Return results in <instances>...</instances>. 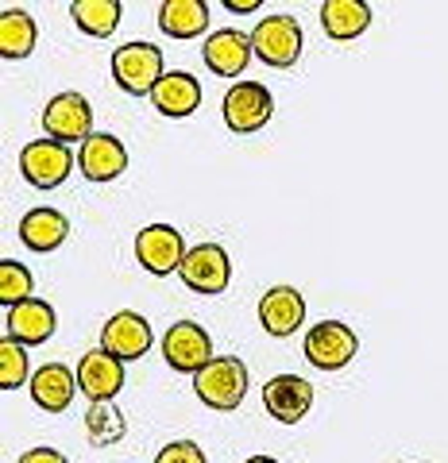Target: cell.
I'll return each mask as SVG.
<instances>
[{"label":"cell","mask_w":448,"mask_h":463,"mask_svg":"<svg viewBox=\"0 0 448 463\" xmlns=\"http://www.w3.org/2000/svg\"><path fill=\"white\" fill-rule=\"evenodd\" d=\"M43 132L47 139L59 143H74V139H90L93 136V109L81 93H59L43 109Z\"/></svg>","instance_id":"8"},{"label":"cell","mask_w":448,"mask_h":463,"mask_svg":"<svg viewBox=\"0 0 448 463\" xmlns=\"http://www.w3.org/2000/svg\"><path fill=\"white\" fill-rule=\"evenodd\" d=\"M151 105L163 112V116H190L201 109V85L194 74H186V70H170V74L155 85L151 93Z\"/></svg>","instance_id":"19"},{"label":"cell","mask_w":448,"mask_h":463,"mask_svg":"<svg viewBox=\"0 0 448 463\" xmlns=\"http://www.w3.org/2000/svg\"><path fill=\"white\" fill-rule=\"evenodd\" d=\"M178 274L194 294H224L228 279H233V263H228V251L221 243H197L186 251Z\"/></svg>","instance_id":"6"},{"label":"cell","mask_w":448,"mask_h":463,"mask_svg":"<svg viewBox=\"0 0 448 463\" xmlns=\"http://www.w3.org/2000/svg\"><path fill=\"white\" fill-rule=\"evenodd\" d=\"M78 170L90 182H112V178H120V174L128 170L124 143L117 136H109V132H93L90 139L81 143V151H78Z\"/></svg>","instance_id":"14"},{"label":"cell","mask_w":448,"mask_h":463,"mask_svg":"<svg viewBox=\"0 0 448 463\" xmlns=\"http://www.w3.org/2000/svg\"><path fill=\"white\" fill-rule=\"evenodd\" d=\"M112 78L124 93L132 97H151L155 85L163 81V51L151 43H124L112 51Z\"/></svg>","instance_id":"2"},{"label":"cell","mask_w":448,"mask_h":463,"mask_svg":"<svg viewBox=\"0 0 448 463\" xmlns=\"http://www.w3.org/2000/svg\"><path fill=\"white\" fill-rule=\"evenodd\" d=\"M20 463H70L59 448H32V452H24Z\"/></svg>","instance_id":"29"},{"label":"cell","mask_w":448,"mask_h":463,"mask_svg":"<svg viewBox=\"0 0 448 463\" xmlns=\"http://www.w3.org/2000/svg\"><path fill=\"white\" fill-rule=\"evenodd\" d=\"M66 236H70V221L59 213V209H32L20 221V240H24V248H32V251H39V255H47V251H54V248H62L66 243Z\"/></svg>","instance_id":"20"},{"label":"cell","mask_w":448,"mask_h":463,"mask_svg":"<svg viewBox=\"0 0 448 463\" xmlns=\"http://www.w3.org/2000/svg\"><path fill=\"white\" fill-rule=\"evenodd\" d=\"M301 321H306V298L294 286H271L259 298V325H263L267 336H294Z\"/></svg>","instance_id":"12"},{"label":"cell","mask_w":448,"mask_h":463,"mask_svg":"<svg viewBox=\"0 0 448 463\" xmlns=\"http://www.w3.org/2000/svg\"><path fill=\"white\" fill-rule=\"evenodd\" d=\"M100 347H105L109 355H117V359H139V355H148V347H151V325L143 321L139 313L124 309V313L112 317L105 328H100Z\"/></svg>","instance_id":"16"},{"label":"cell","mask_w":448,"mask_h":463,"mask_svg":"<svg viewBox=\"0 0 448 463\" xmlns=\"http://www.w3.org/2000/svg\"><path fill=\"white\" fill-rule=\"evenodd\" d=\"M5 328H8V336L16 340V344L32 347V344H47L54 336V328H59V317H54V309L43 298H27V301H20V306L8 309Z\"/></svg>","instance_id":"15"},{"label":"cell","mask_w":448,"mask_h":463,"mask_svg":"<svg viewBox=\"0 0 448 463\" xmlns=\"http://www.w3.org/2000/svg\"><path fill=\"white\" fill-rule=\"evenodd\" d=\"M252 51L259 54V62H267L274 70L294 66L298 54H301V24L294 16L259 20V27L252 32Z\"/></svg>","instance_id":"4"},{"label":"cell","mask_w":448,"mask_h":463,"mask_svg":"<svg viewBox=\"0 0 448 463\" xmlns=\"http://www.w3.org/2000/svg\"><path fill=\"white\" fill-rule=\"evenodd\" d=\"M74 170V155L59 139H32L20 151V174L35 190H59Z\"/></svg>","instance_id":"3"},{"label":"cell","mask_w":448,"mask_h":463,"mask_svg":"<svg viewBox=\"0 0 448 463\" xmlns=\"http://www.w3.org/2000/svg\"><path fill=\"white\" fill-rule=\"evenodd\" d=\"M243 463H279V459H271V456H252V459H243Z\"/></svg>","instance_id":"31"},{"label":"cell","mask_w":448,"mask_h":463,"mask_svg":"<svg viewBox=\"0 0 448 463\" xmlns=\"http://www.w3.org/2000/svg\"><path fill=\"white\" fill-rule=\"evenodd\" d=\"M70 16H74V24L85 35L109 39L120 24V5L117 0H74V5H70Z\"/></svg>","instance_id":"24"},{"label":"cell","mask_w":448,"mask_h":463,"mask_svg":"<svg viewBox=\"0 0 448 463\" xmlns=\"http://www.w3.org/2000/svg\"><path fill=\"white\" fill-rule=\"evenodd\" d=\"M201 54H205V66L213 70L216 78H240L243 70H248L255 51H252V35L216 32V35H209L205 47H201Z\"/></svg>","instance_id":"17"},{"label":"cell","mask_w":448,"mask_h":463,"mask_svg":"<svg viewBox=\"0 0 448 463\" xmlns=\"http://www.w3.org/2000/svg\"><path fill=\"white\" fill-rule=\"evenodd\" d=\"M224 5L233 8V12H255V8H259V0H224Z\"/></svg>","instance_id":"30"},{"label":"cell","mask_w":448,"mask_h":463,"mask_svg":"<svg viewBox=\"0 0 448 463\" xmlns=\"http://www.w3.org/2000/svg\"><path fill=\"white\" fill-rule=\"evenodd\" d=\"M158 27L170 39H197L209 27V5L205 0H167L158 8Z\"/></svg>","instance_id":"22"},{"label":"cell","mask_w":448,"mask_h":463,"mask_svg":"<svg viewBox=\"0 0 448 463\" xmlns=\"http://www.w3.org/2000/svg\"><path fill=\"white\" fill-rule=\"evenodd\" d=\"M163 359L182 374H197L213 359V340L197 321H178L163 336Z\"/></svg>","instance_id":"9"},{"label":"cell","mask_w":448,"mask_h":463,"mask_svg":"<svg viewBox=\"0 0 448 463\" xmlns=\"http://www.w3.org/2000/svg\"><path fill=\"white\" fill-rule=\"evenodd\" d=\"M263 405L274 421L298 425L313 405V386L301 379V374H274V379L263 386Z\"/></svg>","instance_id":"13"},{"label":"cell","mask_w":448,"mask_h":463,"mask_svg":"<svg viewBox=\"0 0 448 463\" xmlns=\"http://www.w3.org/2000/svg\"><path fill=\"white\" fill-rule=\"evenodd\" d=\"M27 379V352L12 336L0 340V390H16Z\"/></svg>","instance_id":"27"},{"label":"cell","mask_w":448,"mask_h":463,"mask_svg":"<svg viewBox=\"0 0 448 463\" xmlns=\"http://www.w3.org/2000/svg\"><path fill=\"white\" fill-rule=\"evenodd\" d=\"M248 367H243V359L236 355H213L205 367H201L194 374V390L197 398L209 405V410H236V405L243 402V394H248Z\"/></svg>","instance_id":"1"},{"label":"cell","mask_w":448,"mask_h":463,"mask_svg":"<svg viewBox=\"0 0 448 463\" xmlns=\"http://www.w3.org/2000/svg\"><path fill=\"white\" fill-rule=\"evenodd\" d=\"M124 417L112 402H90V413H85V437H90V444L97 448H109L117 444L124 437Z\"/></svg>","instance_id":"25"},{"label":"cell","mask_w":448,"mask_h":463,"mask_svg":"<svg viewBox=\"0 0 448 463\" xmlns=\"http://www.w3.org/2000/svg\"><path fill=\"white\" fill-rule=\"evenodd\" d=\"M32 289H35L32 270L16 263V259H0V301H5L8 309L32 298Z\"/></svg>","instance_id":"26"},{"label":"cell","mask_w":448,"mask_h":463,"mask_svg":"<svg viewBox=\"0 0 448 463\" xmlns=\"http://www.w3.org/2000/svg\"><path fill=\"white\" fill-rule=\"evenodd\" d=\"M124 386V359L109 355L105 347H93V352L81 355L78 364V390L90 402H112Z\"/></svg>","instance_id":"11"},{"label":"cell","mask_w":448,"mask_h":463,"mask_svg":"<svg viewBox=\"0 0 448 463\" xmlns=\"http://www.w3.org/2000/svg\"><path fill=\"white\" fill-rule=\"evenodd\" d=\"M359 352V340L348 325L340 321H321L306 332V359L317 371H340L348 367Z\"/></svg>","instance_id":"7"},{"label":"cell","mask_w":448,"mask_h":463,"mask_svg":"<svg viewBox=\"0 0 448 463\" xmlns=\"http://www.w3.org/2000/svg\"><path fill=\"white\" fill-rule=\"evenodd\" d=\"M155 463H209V459L194 440H175V444H167L163 452L155 456Z\"/></svg>","instance_id":"28"},{"label":"cell","mask_w":448,"mask_h":463,"mask_svg":"<svg viewBox=\"0 0 448 463\" xmlns=\"http://www.w3.org/2000/svg\"><path fill=\"white\" fill-rule=\"evenodd\" d=\"M136 259L148 274H170L182 267L186 259V243H182V232L170 228V224H148L143 232H136Z\"/></svg>","instance_id":"10"},{"label":"cell","mask_w":448,"mask_h":463,"mask_svg":"<svg viewBox=\"0 0 448 463\" xmlns=\"http://www.w3.org/2000/svg\"><path fill=\"white\" fill-rule=\"evenodd\" d=\"M224 124L233 128V132L240 136H252L259 132L267 120H271V112H274V97L267 85H259V81H236L233 90L224 93Z\"/></svg>","instance_id":"5"},{"label":"cell","mask_w":448,"mask_h":463,"mask_svg":"<svg viewBox=\"0 0 448 463\" xmlns=\"http://www.w3.org/2000/svg\"><path fill=\"white\" fill-rule=\"evenodd\" d=\"M321 27L329 39L348 43L356 35H364L371 27V8L364 0H325L321 5Z\"/></svg>","instance_id":"21"},{"label":"cell","mask_w":448,"mask_h":463,"mask_svg":"<svg viewBox=\"0 0 448 463\" xmlns=\"http://www.w3.org/2000/svg\"><path fill=\"white\" fill-rule=\"evenodd\" d=\"M74 390H78V374L66 364H43L32 374V398L39 410H47V413H62L66 405L74 402Z\"/></svg>","instance_id":"18"},{"label":"cell","mask_w":448,"mask_h":463,"mask_svg":"<svg viewBox=\"0 0 448 463\" xmlns=\"http://www.w3.org/2000/svg\"><path fill=\"white\" fill-rule=\"evenodd\" d=\"M39 27L24 8H5L0 12V54L5 58H27L35 51Z\"/></svg>","instance_id":"23"}]
</instances>
